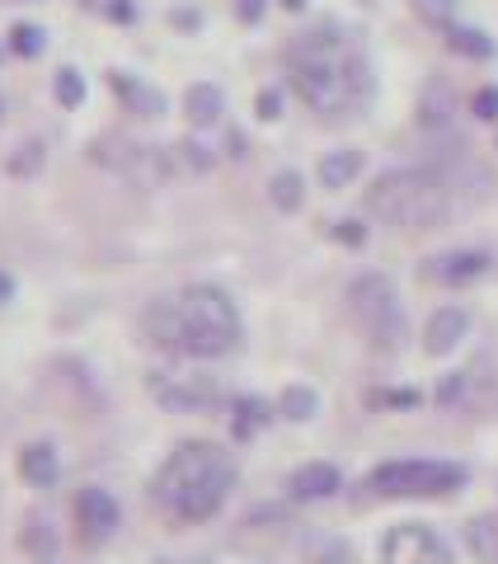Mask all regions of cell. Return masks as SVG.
<instances>
[{"label":"cell","instance_id":"obj_1","mask_svg":"<svg viewBox=\"0 0 498 564\" xmlns=\"http://www.w3.org/2000/svg\"><path fill=\"white\" fill-rule=\"evenodd\" d=\"M288 76L301 104H311L320 118H353L371 99V66L339 24L296 33L288 47Z\"/></svg>","mask_w":498,"mask_h":564},{"label":"cell","instance_id":"obj_2","mask_svg":"<svg viewBox=\"0 0 498 564\" xmlns=\"http://www.w3.org/2000/svg\"><path fill=\"white\" fill-rule=\"evenodd\" d=\"M141 325H147V339L155 348L180 352V358H226L240 344V311L212 282H193L174 296H155Z\"/></svg>","mask_w":498,"mask_h":564},{"label":"cell","instance_id":"obj_3","mask_svg":"<svg viewBox=\"0 0 498 564\" xmlns=\"http://www.w3.org/2000/svg\"><path fill=\"white\" fill-rule=\"evenodd\" d=\"M155 503L180 522H207L236 489V456L217 443H180L155 470Z\"/></svg>","mask_w":498,"mask_h":564},{"label":"cell","instance_id":"obj_4","mask_svg":"<svg viewBox=\"0 0 498 564\" xmlns=\"http://www.w3.org/2000/svg\"><path fill=\"white\" fill-rule=\"evenodd\" d=\"M452 184L442 180L437 170H423V165H400V170H386L371 180L367 188V212L396 231H433L456 212L452 198Z\"/></svg>","mask_w":498,"mask_h":564},{"label":"cell","instance_id":"obj_5","mask_svg":"<svg viewBox=\"0 0 498 564\" xmlns=\"http://www.w3.org/2000/svg\"><path fill=\"white\" fill-rule=\"evenodd\" d=\"M466 485L461 462H433V456H409V462H386L367 475V489L377 499H442Z\"/></svg>","mask_w":498,"mask_h":564},{"label":"cell","instance_id":"obj_6","mask_svg":"<svg viewBox=\"0 0 498 564\" xmlns=\"http://www.w3.org/2000/svg\"><path fill=\"white\" fill-rule=\"evenodd\" d=\"M348 306H353V315H358V325H362V334L371 339V348H377V352H396L404 344L409 329H404V311L396 302L390 278H381V273L358 278L348 288Z\"/></svg>","mask_w":498,"mask_h":564},{"label":"cell","instance_id":"obj_7","mask_svg":"<svg viewBox=\"0 0 498 564\" xmlns=\"http://www.w3.org/2000/svg\"><path fill=\"white\" fill-rule=\"evenodd\" d=\"M381 564H452V545L442 541L433 527L400 522V527H390L381 541Z\"/></svg>","mask_w":498,"mask_h":564},{"label":"cell","instance_id":"obj_8","mask_svg":"<svg viewBox=\"0 0 498 564\" xmlns=\"http://www.w3.org/2000/svg\"><path fill=\"white\" fill-rule=\"evenodd\" d=\"M151 395L174 414H193V410H212V404L221 400V386L212 377H165V372H155Z\"/></svg>","mask_w":498,"mask_h":564},{"label":"cell","instance_id":"obj_9","mask_svg":"<svg viewBox=\"0 0 498 564\" xmlns=\"http://www.w3.org/2000/svg\"><path fill=\"white\" fill-rule=\"evenodd\" d=\"M76 527H80L85 541H109L113 527H118V499L99 485H85L76 494Z\"/></svg>","mask_w":498,"mask_h":564},{"label":"cell","instance_id":"obj_10","mask_svg":"<svg viewBox=\"0 0 498 564\" xmlns=\"http://www.w3.org/2000/svg\"><path fill=\"white\" fill-rule=\"evenodd\" d=\"M485 269H489V254H479V250H452V254H437V259L423 263V278L442 282V288H461V282H475Z\"/></svg>","mask_w":498,"mask_h":564},{"label":"cell","instance_id":"obj_11","mask_svg":"<svg viewBox=\"0 0 498 564\" xmlns=\"http://www.w3.org/2000/svg\"><path fill=\"white\" fill-rule=\"evenodd\" d=\"M466 329H470V315L461 311V306H437L429 315V329H423V348L433 352H452L461 339H466Z\"/></svg>","mask_w":498,"mask_h":564},{"label":"cell","instance_id":"obj_12","mask_svg":"<svg viewBox=\"0 0 498 564\" xmlns=\"http://www.w3.org/2000/svg\"><path fill=\"white\" fill-rule=\"evenodd\" d=\"M339 466H329V462H311V466H301L288 489H292V499L301 503H311V499H329V494H339Z\"/></svg>","mask_w":498,"mask_h":564},{"label":"cell","instance_id":"obj_13","mask_svg":"<svg viewBox=\"0 0 498 564\" xmlns=\"http://www.w3.org/2000/svg\"><path fill=\"white\" fill-rule=\"evenodd\" d=\"M20 475L33 485V489H47V485H57V475H62V462H57V447L52 443H29L20 452Z\"/></svg>","mask_w":498,"mask_h":564},{"label":"cell","instance_id":"obj_14","mask_svg":"<svg viewBox=\"0 0 498 564\" xmlns=\"http://www.w3.org/2000/svg\"><path fill=\"white\" fill-rule=\"evenodd\" d=\"M113 90L141 118H160V113H165V95L151 90V85H141V80H132V76H122V70H113Z\"/></svg>","mask_w":498,"mask_h":564},{"label":"cell","instance_id":"obj_15","mask_svg":"<svg viewBox=\"0 0 498 564\" xmlns=\"http://www.w3.org/2000/svg\"><path fill=\"white\" fill-rule=\"evenodd\" d=\"M358 174H362V151H353V147L329 151L325 161H320V184L325 188H348Z\"/></svg>","mask_w":498,"mask_h":564},{"label":"cell","instance_id":"obj_16","mask_svg":"<svg viewBox=\"0 0 498 564\" xmlns=\"http://www.w3.org/2000/svg\"><path fill=\"white\" fill-rule=\"evenodd\" d=\"M184 113H188L193 128H212V122L221 118V90H217V85H188Z\"/></svg>","mask_w":498,"mask_h":564},{"label":"cell","instance_id":"obj_17","mask_svg":"<svg viewBox=\"0 0 498 564\" xmlns=\"http://www.w3.org/2000/svg\"><path fill=\"white\" fill-rule=\"evenodd\" d=\"M466 545H470L475 564H498V522L494 518L466 522Z\"/></svg>","mask_w":498,"mask_h":564},{"label":"cell","instance_id":"obj_18","mask_svg":"<svg viewBox=\"0 0 498 564\" xmlns=\"http://www.w3.org/2000/svg\"><path fill=\"white\" fill-rule=\"evenodd\" d=\"M269 198H273L278 212H296L301 198H306V193H301V174L296 170H278L269 180Z\"/></svg>","mask_w":498,"mask_h":564},{"label":"cell","instance_id":"obj_19","mask_svg":"<svg viewBox=\"0 0 498 564\" xmlns=\"http://www.w3.org/2000/svg\"><path fill=\"white\" fill-rule=\"evenodd\" d=\"M447 43H452V52H461V57H494V43L485 39L479 29H447Z\"/></svg>","mask_w":498,"mask_h":564},{"label":"cell","instance_id":"obj_20","mask_svg":"<svg viewBox=\"0 0 498 564\" xmlns=\"http://www.w3.org/2000/svg\"><path fill=\"white\" fill-rule=\"evenodd\" d=\"M263 423H269V404L263 400H236V437H255Z\"/></svg>","mask_w":498,"mask_h":564},{"label":"cell","instance_id":"obj_21","mask_svg":"<svg viewBox=\"0 0 498 564\" xmlns=\"http://www.w3.org/2000/svg\"><path fill=\"white\" fill-rule=\"evenodd\" d=\"M278 410L288 414V419H311V414L320 410V400H315L311 386H288V391H282V400H278Z\"/></svg>","mask_w":498,"mask_h":564},{"label":"cell","instance_id":"obj_22","mask_svg":"<svg viewBox=\"0 0 498 564\" xmlns=\"http://www.w3.org/2000/svg\"><path fill=\"white\" fill-rule=\"evenodd\" d=\"M43 43H47V39H43L39 24H14V29H10V47L20 52V57H39Z\"/></svg>","mask_w":498,"mask_h":564},{"label":"cell","instance_id":"obj_23","mask_svg":"<svg viewBox=\"0 0 498 564\" xmlns=\"http://www.w3.org/2000/svg\"><path fill=\"white\" fill-rule=\"evenodd\" d=\"M57 99L66 104V109H80L85 104V80H80V70H57Z\"/></svg>","mask_w":498,"mask_h":564},{"label":"cell","instance_id":"obj_24","mask_svg":"<svg viewBox=\"0 0 498 564\" xmlns=\"http://www.w3.org/2000/svg\"><path fill=\"white\" fill-rule=\"evenodd\" d=\"M414 10H419V20H429V24H442V29H452L456 0H414Z\"/></svg>","mask_w":498,"mask_h":564},{"label":"cell","instance_id":"obj_25","mask_svg":"<svg viewBox=\"0 0 498 564\" xmlns=\"http://www.w3.org/2000/svg\"><path fill=\"white\" fill-rule=\"evenodd\" d=\"M39 165H43V147L29 141V147H20V155L10 161V174H39Z\"/></svg>","mask_w":498,"mask_h":564},{"label":"cell","instance_id":"obj_26","mask_svg":"<svg viewBox=\"0 0 498 564\" xmlns=\"http://www.w3.org/2000/svg\"><path fill=\"white\" fill-rule=\"evenodd\" d=\"M334 240L362 245V240H367V226H362V221H334Z\"/></svg>","mask_w":498,"mask_h":564},{"label":"cell","instance_id":"obj_27","mask_svg":"<svg viewBox=\"0 0 498 564\" xmlns=\"http://www.w3.org/2000/svg\"><path fill=\"white\" fill-rule=\"evenodd\" d=\"M475 118H498V85L475 95Z\"/></svg>","mask_w":498,"mask_h":564},{"label":"cell","instance_id":"obj_28","mask_svg":"<svg viewBox=\"0 0 498 564\" xmlns=\"http://www.w3.org/2000/svg\"><path fill=\"white\" fill-rule=\"evenodd\" d=\"M85 6H95V10H109L113 20H128V14H132V6H128V0H85Z\"/></svg>","mask_w":498,"mask_h":564},{"label":"cell","instance_id":"obj_29","mask_svg":"<svg viewBox=\"0 0 498 564\" xmlns=\"http://www.w3.org/2000/svg\"><path fill=\"white\" fill-rule=\"evenodd\" d=\"M278 109H282V95H278V90H263V95H259V118H269V122H273Z\"/></svg>","mask_w":498,"mask_h":564},{"label":"cell","instance_id":"obj_30","mask_svg":"<svg viewBox=\"0 0 498 564\" xmlns=\"http://www.w3.org/2000/svg\"><path fill=\"white\" fill-rule=\"evenodd\" d=\"M259 14H263V0H240V20H249V24H255Z\"/></svg>","mask_w":498,"mask_h":564},{"label":"cell","instance_id":"obj_31","mask_svg":"<svg viewBox=\"0 0 498 564\" xmlns=\"http://www.w3.org/2000/svg\"><path fill=\"white\" fill-rule=\"evenodd\" d=\"M377 400H386V404H414L419 395L414 391H390V395H377Z\"/></svg>","mask_w":498,"mask_h":564},{"label":"cell","instance_id":"obj_32","mask_svg":"<svg viewBox=\"0 0 498 564\" xmlns=\"http://www.w3.org/2000/svg\"><path fill=\"white\" fill-rule=\"evenodd\" d=\"M10 292H14V282H10V273H0V302H10Z\"/></svg>","mask_w":498,"mask_h":564},{"label":"cell","instance_id":"obj_33","mask_svg":"<svg viewBox=\"0 0 498 564\" xmlns=\"http://www.w3.org/2000/svg\"><path fill=\"white\" fill-rule=\"evenodd\" d=\"M282 6H288V10H301V6H306V0H282Z\"/></svg>","mask_w":498,"mask_h":564}]
</instances>
